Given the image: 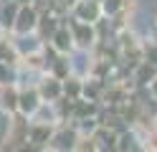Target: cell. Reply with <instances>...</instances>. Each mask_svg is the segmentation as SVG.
Wrapping results in <instances>:
<instances>
[{
	"label": "cell",
	"mask_w": 157,
	"mask_h": 152,
	"mask_svg": "<svg viewBox=\"0 0 157 152\" xmlns=\"http://www.w3.org/2000/svg\"><path fill=\"white\" fill-rule=\"evenodd\" d=\"M51 137H53V127L48 122H33V124H28V142H33L36 147H48Z\"/></svg>",
	"instance_id": "3"
},
{
	"label": "cell",
	"mask_w": 157,
	"mask_h": 152,
	"mask_svg": "<svg viewBox=\"0 0 157 152\" xmlns=\"http://www.w3.org/2000/svg\"><path fill=\"white\" fill-rule=\"evenodd\" d=\"M36 23H38V10L33 5H21V8H18V15L13 20V28L18 30V33L36 30Z\"/></svg>",
	"instance_id": "2"
},
{
	"label": "cell",
	"mask_w": 157,
	"mask_h": 152,
	"mask_svg": "<svg viewBox=\"0 0 157 152\" xmlns=\"http://www.w3.org/2000/svg\"><path fill=\"white\" fill-rule=\"evenodd\" d=\"M155 76H157V66L150 64V61H142V64H140V71H137V81L144 86V84H152Z\"/></svg>",
	"instance_id": "11"
},
{
	"label": "cell",
	"mask_w": 157,
	"mask_h": 152,
	"mask_svg": "<svg viewBox=\"0 0 157 152\" xmlns=\"http://www.w3.org/2000/svg\"><path fill=\"white\" fill-rule=\"evenodd\" d=\"M101 15V3L99 0H76V20L84 23H96Z\"/></svg>",
	"instance_id": "4"
},
{
	"label": "cell",
	"mask_w": 157,
	"mask_h": 152,
	"mask_svg": "<svg viewBox=\"0 0 157 152\" xmlns=\"http://www.w3.org/2000/svg\"><path fill=\"white\" fill-rule=\"evenodd\" d=\"M38 94H41L43 101H56L58 96L63 94V86H61V79H46L41 86H38Z\"/></svg>",
	"instance_id": "8"
},
{
	"label": "cell",
	"mask_w": 157,
	"mask_h": 152,
	"mask_svg": "<svg viewBox=\"0 0 157 152\" xmlns=\"http://www.w3.org/2000/svg\"><path fill=\"white\" fill-rule=\"evenodd\" d=\"M51 41H53V48L58 51V53H68V51H71V46H74L71 30H68L66 25H58V28L53 30V36H51Z\"/></svg>",
	"instance_id": "7"
},
{
	"label": "cell",
	"mask_w": 157,
	"mask_h": 152,
	"mask_svg": "<svg viewBox=\"0 0 157 152\" xmlns=\"http://www.w3.org/2000/svg\"><path fill=\"white\" fill-rule=\"evenodd\" d=\"M41 94H38V89H28V91H21L18 94V109H21V114L31 117L36 114L38 109H41Z\"/></svg>",
	"instance_id": "5"
},
{
	"label": "cell",
	"mask_w": 157,
	"mask_h": 152,
	"mask_svg": "<svg viewBox=\"0 0 157 152\" xmlns=\"http://www.w3.org/2000/svg\"><path fill=\"white\" fill-rule=\"evenodd\" d=\"M0 61H5V64H15L18 61V51L13 48V43L0 41Z\"/></svg>",
	"instance_id": "12"
},
{
	"label": "cell",
	"mask_w": 157,
	"mask_h": 152,
	"mask_svg": "<svg viewBox=\"0 0 157 152\" xmlns=\"http://www.w3.org/2000/svg\"><path fill=\"white\" fill-rule=\"evenodd\" d=\"M71 38H74V41H76V43L81 46V48H89V46H94V41H96L91 23H84V20H78V23H71Z\"/></svg>",
	"instance_id": "6"
},
{
	"label": "cell",
	"mask_w": 157,
	"mask_h": 152,
	"mask_svg": "<svg viewBox=\"0 0 157 152\" xmlns=\"http://www.w3.org/2000/svg\"><path fill=\"white\" fill-rule=\"evenodd\" d=\"M15 3H18V5H31L33 0H15Z\"/></svg>",
	"instance_id": "17"
},
{
	"label": "cell",
	"mask_w": 157,
	"mask_h": 152,
	"mask_svg": "<svg viewBox=\"0 0 157 152\" xmlns=\"http://www.w3.org/2000/svg\"><path fill=\"white\" fill-rule=\"evenodd\" d=\"M124 5V0H104L101 3V13H109V15H114L117 10H119Z\"/></svg>",
	"instance_id": "15"
},
{
	"label": "cell",
	"mask_w": 157,
	"mask_h": 152,
	"mask_svg": "<svg viewBox=\"0 0 157 152\" xmlns=\"http://www.w3.org/2000/svg\"><path fill=\"white\" fill-rule=\"evenodd\" d=\"M28 142V122H25V114L21 117H13V122L8 124V134H5V150H21L25 147Z\"/></svg>",
	"instance_id": "1"
},
{
	"label": "cell",
	"mask_w": 157,
	"mask_h": 152,
	"mask_svg": "<svg viewBox=\"0 0 157 152\" xmlns=\"http://www.w3.org/2000/svg\"><path fill=\"white\" fill-rule=\"evenodd\" d=\"M144 53H147V61H150V64H155V66H157V43H152V46H147V48H144Z\"/></svg>",
	"instance_id": "16"
},
{
	"label": "cell",
	"mask_w": 157,
	"mask_h": 152,
	"mask_svg": "<svg viewBox=\"0 0 157 152\" xmlns=\"http://www.w3.org/2000/svg\"><path fill=\"white\" fill-rule=\"evenodd\" d=\"M18 94H21V91H15L13 84H5L0 89V109L8 111V114H13L18 109Z\"/></svg>",
	"instance_id": "9"
},
{
	"label": "cell",
	"mask_w": 157,
	"mask_h": 152,
	"mask_svg": "<svg viewBox=\"0 0 157 152\" xmlns=\"http://www.w3.org/2000/svg\"><path fill=\"white\" fill-rule=\"evenodd\" d=\"M144 150H152V152H157V129H147V134H144V145H142Z\"/></svg>",
	"instance_id": "14"
},
{
	"label": "cell",
	"mask_w": 157,
	"mask_h": 152,
	"mask_svg": "<svg viewBox=\"0 0 157 152\" xmlns=\"http://www.w3.org/2000/svg\"><path fill=\"white\" fill-rule=\"evenodd\" d=\"M63 94H66L68 99H78V94H81V84H78V79H66Z\"/></svg>",
	"instance_id": "13"
},
{
	"label": "cell",
	"mask_w": 157,
	"mask_h": 152,
	"mask_svg": "<svg viewBox=\"0 0 157 152\" xmlns=\"http://www.w3.org/2000/svg\"><path fill=\"white\" fill-rule=\"evenodd\" d=\"M76 139H78V134L71 129L68 132L66 127L58 132L56 137H51V142H48V147H53V150H74V145H76Z\"/></svg>",
	"instance_id": "10"
}]
</instances>
